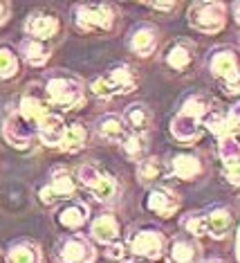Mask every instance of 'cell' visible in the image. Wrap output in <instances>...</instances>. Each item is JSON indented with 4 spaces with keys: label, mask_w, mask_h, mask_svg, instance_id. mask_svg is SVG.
<instances>
[{
    "label": "cell",
    "mask_w": 240,
    "mask_h": 263,
    "mask_svg": "<svg viewBox=\"0 0 240 263\" xmlns=\"http://www.w3.org/2000/svg\"><path fill=\"white\" fill-rule=\"evenodd\" d=\"M209 112H211V97H207L205 92L189 95L171 122V135L187 144L195 142L202 133V124Z\"/></svg>",
    "instance_id": "cell-1"
},
{
    "label": "cell",
    "mask_w": 240,
    "mask_h": 263,
    "mask_svg": "<svg viewBox=\"0 0 240 263\" xmlns=\"http://www.w3.org/2000/svg\"><path fill=\"white\" fill-rule=\"evenodd\" d=\"M43 99L47 106H54L58 110H74L81 108L86 101V92H83V83L72 74H52L43 86Z\"/></svg>",
    "instance_id": "cell-2"
},
{
    "label": "cell",
    "mask_w": 240,
    "mask_h": 263,
    "mask_svg": "<svg viewBox=\"0 0 240 263\" xmlns=\"http://www.w3.org/2000/svg\"><path fill=\"white\" fill-rule=\"evenodd\" d=\"M137 83H139V77H137L135 70L126 63H119L115 68L106 70L104 74H99L90 83V90L99 99H110L117 97V95H128L137 90Z\"/></svg>",
    "instance_id": "cell-3"
},
{
    "label": "cell",
    "mask_w": 240,
    "mask_h": 263,
    "mask_svg": "<svg viewBox=\"0 0 240 263\" xmlns=\"http://www.w3.org/2000/svg\"><path fill=\"white\" fill-rule=\"evenodd\" d=\"M207 68L215 81H220L223 90L227 95H236L240 88V74H238V54L229 45H218L209 52Z\"/></svg>",
    "instance_id": "cell-4"
},
{
    "label": "cell",
    "mask_w": 240,
    "mask_h": 263,
    "mask_svg": "<svg viewBox=\"0 0 240 263\" xmlns=\"http://www.w3.org/2000/svg\"><path fill=\"white\" fill-rule=\"evenodd\" d=\"M74 27L79 32H110L117 23V9L106 3H83L74 7L72 14Z\"/></svg>",
    "instance_id": "cell-5"
},
{
    "label": "cell",
    "mask_w": 240,
    "mask_h": 263,
    "mask_svg": "<svg viewBox=\"0 0 240 263\" xmlns=\"http://www.w3.org/2000/svg\"><path fill=\"white\" fill-rule=\"evenodd\" d=\"M189 25L202 34H218L227 25V7L223 3H193L189 7Z\"/></svg>",
    "instance_id": "cell-6"
},
{
    "label": "cell",
    "mask_w": 240,
    "mask_h": 263,
    "mask_svg": "<svg viewBox=\"0 0 240 263\" xmlns=\"http://www.w3.org/2000/svg\"><path fill=\"white\" fill-rule=\"evenodd\" d=\"M76 178H79L81 184H86L90 189V194L101 202H112L119 196V184H117L115 178L108 176L104 171H99L97 166H92V164L79 166Z\"/></svg>",
    "instance_id": "cell-7"
},
{
    "label": "cell",
    "mask_w": 240,
    "mask_h": 263,
    "mask_svg": "<svg viewBox=\"0 0 240 263\" xmlns=\"http://www.w3.org/2000/svg\"><path fill=\"white\" fill-rule=\"evenodd\" d=\"M128 248L135 256L155 261L159 256H164L166 238L162 232L153 230V227H137L128 234Z\"/></svg>",
    "instance_id": "cell-8"
},
{
    "label": "cell",
    "mask_w": 240,
    "mask_h": 263,
    "mask_svg": "<svg viewBox=\"0 0 240 263\" xmlns=\"http://www.w3.org/2000/svg\"><path fill=\"white\" fill-rule=\"evenodd\" d=\"M74 191H76L74 176H72L65 166H58V169L52 171L50 182H47L45 187H41L38 198H41V202H45V205H56L58 200L72 198Z\"/></svg>",
    "instance_id": "cell-9"
},
{
    "label": "cell",
    "mask_w": 240,
    "mask_h": 263,
    "mask_svg": "<svg viewBox=\"0 0 240 263\" xmlns=\"http://www.w3.org/2000/svg\"><path fill=\"white\" fill-rule=\"evenodd\" d=\"M94 259L97 248L81 234L63 238L56 248V263H94Z\"/></svg>",
    "instance_id": "cell-10"
},
{
    "label": "cell",
    "mask_w": 240,
    "mask_h": 263,
    "mask_svg": "<svg viewBox=\"0 0 240 263\" xmlns=\"http://www.w3.org/2000/svg\"><path fill=\"white\" fill-rule=\"evenodd\" d=\"M3 137L14 148H27L29 144H32L34 126L18 110L16 112H9L7 119L3 122Z\"/></svg>",
    "instance_id": "cell-11"
},
{
    "label": "cell",
    "mask_w": 240,
    "mask_h": 263,
    "mask_svg": "<svg viewBox=\"0 0 240 263\" xmlns=\"http://www.w3.org/2000/svg\"><path fill=\"white\" fill-rule=\"evenodd\" d=\"M164 63L173 72H187L195 63V45L189 39H175L164 50Z\"/></svg>",
    "instance_id": "cell-12"
},
{
    "label": "cell",
    "mask_w": 240,
    "mask_h": 263,
    "mask_svg": "<svg viewBox=\"0 0 240 263\" xmlns=\"http://www.w3.org/2000/svg\"><path fill=\"white\" fill-rule=\"evenodd\" d=\"M25 32L29 34V39L50 41L61 32V21L50 11H32L25 21Z\"/></svg>",
    "instance_id": "cell-13"
},
{
    "label": "cell",
    "mask_w": 240,
    "mask_h": 263,
    "mask_svg": "<svg viewBox=\"0 0 240 263\" xmlns=\"http://www.w3.org/2000/svg\"><path fill=\"white\" fill-rule=\"evenodd\" d=\"M179 196L175 189L171 187H155L151 189V194H148L146 198V207L151 209L155 216L159 218H171L173 214L179 209Z\"/></svg>",
    "instance_id": "cell-14"
},
{
    "label": "cell",
    "mask_w": 240,
    "mask_h": 263,
    "mask_svg": "<svg viewBox=\"0 0 240 263\" xmlns=\"http://www.w3.org/2000/svg\"><path fill=\"white\" fill-rule=\"evenodd\" d=\"M159 45V29L151 23H142L137 25L128 36V47L137 57H151Z\"/></svg>",
    "instance_id": "cell-15"
},
{
    "label": "cell",
    "mask_w": 240,
    "mask_h": 263,
    "mask_svg": "<svg viewBox=\"0 0 240 263\" xmlns=\"http://www.w3.org/2000/svg\"><path fill=\"white\" fill-rule=\"evenodd\" d=\"M164 252L169 263H200V245L191 238H173Z\"/></svg>",
    "instance_id": "cell-16"
},
{
    "label": "cell",
    "mask_w": 240,
    "mask_h": 263,
    "mask_svg": "<svg viewBox=\"0 0 240 263\" xmlns=\"http://www.w3.org/2000/svg\"><path fill=\"white\" fill-rule=\"evenodd\" d=\"M218 153L225 166V176L233 187H238V142L236 137H220L218 140Z\"/></svg>",
    "instance_id": "cell-17"
},
{
    "label": "cell",
    "mask_w": 240,
    "mask_h": 263,
    "mask_svg": "<svg viewBox=\"0 0 240 263\" xmlns=\"http://www.w3.org/2000/svg\"><path fill=\"white\" fill-rule=\"evenodd\" d=\"M65 119L61 115H56V112H50V115H45L43 119L38 122V126H36V133H38L41 142H43L45 146H58L63 140V133H65Z\"/></svg>",
    "instance_id": "cell-18"
},
{
    "label": "cell",
    "mask_w": 240,
    "mask_h": 263,
    "mask_svg": "<svg viewBox=\"0 0 240 263\" xmlns=\"http://www.w3.org/2000/svg\"><path fill=\"white\" fill-rule=\"evenodd\" d=\"M119 220L112 216V214H99L97 218L92 220V225H90V234L94 236V241L101 243V245H110L115 243L119 238Z\"/></svg>",
    "instance_id": "cell-19"
},
{
    "label": "cell",
    "mask_w": 240,
    "mask_h": 263,
    "mask_svg": "<svg viewBox=\"0 0 240 263\" xmlns=\"http://www.w3.org/2000/svg\"><path fill=\"white\" fill-rule=\"evenodd\" d=\"M122 122H124V126H126L128 133H139V135H144L148 128H151L153 112L148 110V106H144V104H130L128 108L124 110Z\"/></svg>",
    "instance_id": "cell-20"
},
{
    "label": "cell",
    "mask_w": 240,
    "mask_h": 263,
    "mask_svg": "<svg viewBox=\"0 0 240 263\" xmlns=\"http://www.w3.org/2000/svg\"><path fill=\"white\" fill-rule=\"evenodd\" d=\"M207 218V234L213 238H225L233 230V214L229 207H215L213 212L205 214Z\"/></svg>",
    "instance_id": "cell-21"
},
{
    "label": "cell",
    "mask_w": 240,
    "mask_h": 263,
    "mask_svg": "<svg viewBox=\"0 0 240 263\" xmlns=\"http://www.w3.org/2000/svg\"><path fill=\"white\" fill-rule=\"evenodd\" d=\"M169 169L173 176L182 178V180H193V178H197L202 173V162L193 153H177L171 158Z\"/></svg>",
    "instance_id": "cell-22"
},
{
    "label": "cell",
    "mask_w": 240,
    "mask_h": 263,
    "mask_svg": "<svg viewBox=\"0 0 240 263\" xmlns=\"http://www.w3.org/2000/svg\"><path fill=\"white\" fill-rule=\"evenodd\" d=\"M18 112H21V115L36 128L41 119H43L45 115H50V106H47V101L43 97L27 92V95H23L21 106H18Z\"/></svg>",
    "instance_id": "cell-23"
},
{
    "label": "cell",
    "mask_w": 240,
    "mask_h": 263,
    "mask_svg": "<svg viewBox=\"0 0 240 263\" xmlns=\"http://www.w3.org/2000/svg\"><path fill=\"white\" fill-rule=\"evenodd\" d=\"M21 54L23 61L32 68H41L50 61L52 57V47L45 43V41H36V39H25L21 43Z\"/></svg>",
    "instance_id": "cell-24"
},
{
    "label": "cell",
    "mask_w": 240,
    "mask_h": 263,
    "mask_svg": "<svg viewBox=\"0 0 240 263\" xmlns=\"http://www.w3.org/2000/svg\"><path fill=\"white\" fill-rule=\"evenodd\" d=\"M166 171H169V166H166L164 160L155 158V155H148V158H144L137 162V178H139L142 184H155L159 182L162 178L166 176Z\"/></svg>",
    "instance_id": "cell-25"
},
{
    "label": "cell",
    "mask_w": 240,
    "mask_h": 263,
    "mask_svg": "<svg viewBox=\"0 0 240 263\" xmlns=\"http://www.w3.org/2000/svg\"><path fill=\"white\" fill-rule=\"evenodd\" d=\"M43 254L41 248L34 241H16L11 248L7 250L5 263H41Z\"/></svg>",
    "instance_id": "cell-26"
},
{
    "label": "cell",
    "mask_w": 240,
    "mask_h": 263,
    "mask_svg": "<svg viewBox=\"0 0 240 263\" xmlns=\"http://www.w3.org/2000/svg\"><path fill=\"white\" fill-rule=\"evenodd\" d=\"M88 218H90V209L86 202H81V200L70 202V205H65L61 212L56 214V220L63 227H68V230H76V227L86 225Z\"/></svg>",
    "instance_id": "cell-27"
},
{
    "label": "cell",
    "mask_w": 240,
    "mask_h": 263,
    "mask_svg": "<svg viewBox=\"0 0 240 263\" xmlns=\"http://www.w3.org/2000/svg\"><path fill=\"white\" fill-rule=\"evenodd\" d=\"M97 133L101 140H106V142H122L124 140V135H126V126H124V122H122V117L119 115H104L97 122Z\"/></svg>",
    "instance_id": "cell-28"
},
{
    "label": "cell",
    "mask_w": 240,
    "mask_h": 263,
    "mask_svg": "<svg viewBox=\"0 0 240 263\" xmlns=\"http://www.w3.org/2000/svg\"><path fill=\"white\" fill-rule=\"evenodd\" d=\"M86 140H88L86 126L83 124H70V126H65V133H63V140L58 144V148L63 153H76L86 146Z\"/></svg>",
    "instance_id": "cell-29"
},
{
    "label": "cell",
    "mask_w": 240,
    "mask_h": 263,
    "mask_svg": "<svg viewBox=\"0 0 240 263\" xmlns=\"http://www.w3.org/2000/svg\"><path fill=\"white\" fill-rule=\"evenodd\" d=\"M119 144H122L128 160L139 162V160H144V155H146V137L139 135V133H128V130H126L124 140L119 142Z\"/></svg>",
    "instance_id": "cell-30"
},
{
    "label": "cell",
    "mask_w": 240,
    "mask_h": 263,
    "mask_svg": "<svg viewBox=\"0 0 240 263\" xmlns=\"http://www.w3.org/2000/svg\"><path fill=\"white\" fill-rule=\"evenodd\" d=\"M18 70H21V65H18L16 54L7 45L0 47V79H11L18 74Z\"/></svg>",
    "instance_id": "cell-31"
},
{
    "label": "cell",
    "mask_w": 240,
    "mask_h": 263,
    "mask_svg": "<svg viewBox=\"0 0 240 263\" xmlns=\"http://www.w3.org/2000/svg\"><path fill=\"white\" fill-rule=\"evenodd\" d=\"M182 227L193 236H207V218L202 212H191L182 218Z\"/></svg>",
    "instance_id": "cell-32"
},
{
    "label": "cell",
    "mask_w": 240,
    "mask_h": 263,
    "mask_svg": "<svg viewBox=\"0 0 240 263\" xmlns=\"http://www.w3.org/2000/svg\"><path fill=\"white\" fill-rule=\"evenodd\" d=\"M106 254H108V259H112L115 263H130L133 261V252H130V248H128V243H110L108 245V250H106Z\"/></svg>",
    "instance_id": "cell-33"
},
{
    "label": "cell",
    "mask_w": 240,
    "mask_h": 263,
    "mask_svg": "<svg viewBox=\"0 0 240 263\" xmlns=\"http://www.w3.org/2000/svg\"><path fill=\"white\" fill-rule=\"evenodd\" d=\"M146 7L151 9H159V11H171L177 7V3H173V0H169V3H157V0H148V3H144Z\"/></svg>",
    "instance_id": "cell-34"
},
{
    "label": "cell",
    "mask_w": 240,
    "mask_h": 263,
    "mask_svg": "<svg viewBox=\"0 0 240 263\" xmlns=\"http://www.w3.org/2000/svg\"><path fill=\"white\" fill-rule=\"evenodd\" d=\"M9 18V5L7 3H0V25H5Z\"/></svg>",
    "instance_id": "cell-35"
},
{
    "label": "cell",
    "mask_w": 240,
    "mask_h": 263,
    "mask_svg": "<svg viewBox=\"0 0 240 263\" xmlns=\"http://www.w3.org/2000/svg\"><path fill=\"white\" fill-rule=\"evenodd\" d=\"M200 263H225V261H220V259H207V261H200Z\"/></svg>",
    "instance_id": "cell-36"
},
{
    "label": "cell",
    "mask_w": 240,
    "mask_h": 263,
    "mask_svg": "<svg viewBox=\"0 0 240 263\" xmlns=\"http://www.w3.org/2000/svg\"><path fill=\"white\" fill-rule=\"evenodd\" d=\"M0 263H5V254L3 252H0Z\"/></svg>",
    "instance_id": "cell-37"
}]
</instances>
